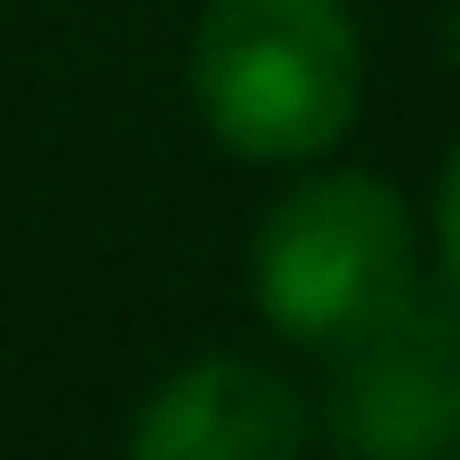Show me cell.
<instances>
[{"mask_svg":"<svg viewBox=\"0 0 460 460\" xmlns=\"http://www.w3.org/2000/svg\"><path fill=\"white\" fill-rule=\"evenodd\" d=\"M186 73L202 129L226 154L315 162L356 121L364 40L348 0H202Z\"/></svg>","mask_w":460,"mask_h":460,"instance_id":"1","label":"cell"},{"mask_svg":"<svg viewBox=\"0 0 460 460\" xmlns=\"http://www.w3.org/2000/svg\"><path fill=\"white\" fill-rule=\"evenodd\" d=\"M259 315L283 340L348 348L412 291V210L372 170H323L291 186L251 243Z\"/></svg>","mask_w":460,"mask_h":460,"instance_id":"2","label":"cell"},{"mask_svg":"<svg viewBox=\"0 0 460 460\" xmlns=\"http://www.w3.org/2000/svg\"><path fill=\"white\" fill-rule=\"evenodd\" d=\"M332 437L348 460H460V307L396 299L348 340Z\"/></svg>","mask_w":460,"mask_h":460,"instance_id":"3","label":"cell"},{"mask_svg":"<svg viewBox=\"0 0 460 460\" xmlns=\"http://www.w3.org/2000/svg\"><path fill=\"white\" fill-rule=\"evenodd\" d=\"M299 453H307V404L259 356L186 364L129 420V460H299Z\"/></svg>","mask_w":460,"mask_h":460,"instance_id":"4","label":"cell"},{"mask_svg":"<svg viewBox=\"0 0 460 460\" xmlns=\"http://www.w3.org/2000/svg\"><path fill=\"white\" fill-rule=\"evenodd\" d=\"M437 234H445V267H453V283H460V154H453V170H445V194H437Z\"/></svg>","mask_w":460,"mask_h":460,"instance_id":"5","label":"cell"},{"mask_svg":"<svg viewBox=\"0 0 460 460\" xmlns=\"http://www.w3.org/2000/svg\"><path fill=\"white\" fill-rule=\"evenodd\" d=\"M453 65H460V8H453Z\"/></svg>","mask_w":460,"mask_h":460,"instance_id":"6","label":"cell"}]
</instances>
